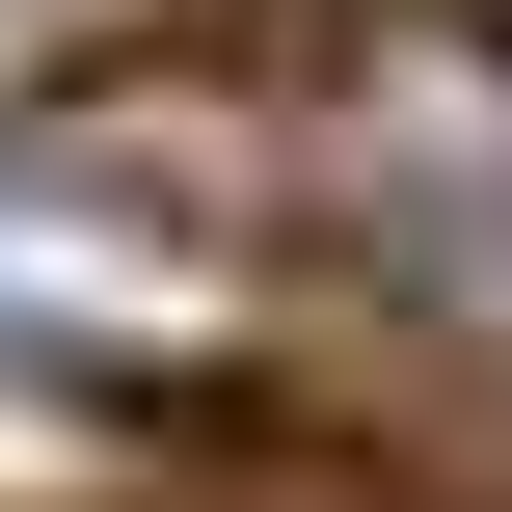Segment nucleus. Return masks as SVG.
I'll return each instance as SVG.
<instances>
[{
	"label": "nucleus",
	"mask_w": 512,
	"mask_h": 512,
	"mask_svg": "<svg viewBox=\"0 0 512 512\" xmlns=\"http://www.w3.org/2000/svg\"><path fill=\"white\" fill-rule=\"evenodd\" d=\"M135 27H162V0H0V135H27V108H81Z\"/></svg>",
	"instance_id": "nucleus-2"
},
{
	"label": "nucleus",
	"mask_w": 512,
	"mask_h": 512,
	"mask_svg": "<svg viewBox=\"0 0 512 512\" xmlns=\"http://www.w3.org/2000/svg\"><path fill=\"white\" fill-rule=\"evenodd\" d=\"M189 324V270L135 243V216H54L27 162H0V351H162Z\"/></svg>",
	"instance_id": "nucleus-1"
}]
</instances>
